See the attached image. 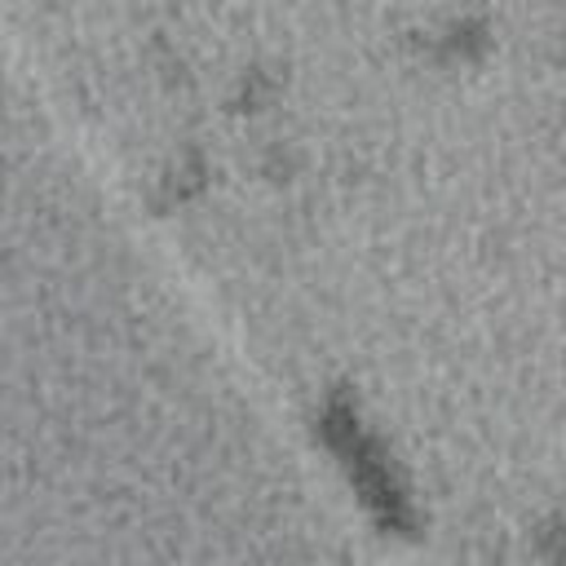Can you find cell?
Wrapping results in <instances>:
<instances>
[{"label":"cell","mask_w":566,"mask_h":566,"mask_svg":"<svg viewBox=\"0 0 566 566\" xmlns=\"http://www.w3.org/2000/svg\"><path fill=\"white\" fill-rule=\"evenodd\" d=\"M318 420H323L327 447L340 455V464H345V473H349L358 500L367 504V513H371L385 531L411 535V526H416L411 495H407L402 478L394 473L385 442L363 424L358 407H354L345 394H332V398L323 402V416H318Z\"/></svg>","instance_id":"6da1fadb"}]
</instances>
